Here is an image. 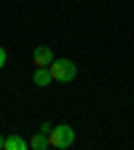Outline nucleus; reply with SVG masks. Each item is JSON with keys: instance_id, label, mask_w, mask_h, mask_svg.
I'll use <instances>...</instances> for the list:
<instances>
[{"instance_id": "1", "label": "nucleus", "mask_w": 134, "mask_h": 150, "mask_svg": "<svg viewBox=\"0 0 134 150\" xmlns=\"http://www.w3.org/2000/svg\"><path fill=\"white\" fill-rule=\"evenodd\" d=\"M72 142H75V129H72V126H67V123L54 126V129L48 131V147L67 150V147H72Z\"/></svg>"}, {"instance_id": "8", "label": "nucleus", "mask_w": 134, "mask_h": 150, "mask_svg": "<svg viewBox=\"0 0 134 150\" xmlns=\"http://www.w3.org/2000/svg\"><path fill=\"white\" fill-rule=\"evenodd\" d=\"M51 129H54V126H51L48 121H43V123H40V131H46V134H48V131H51Z\"/></svg>"}, {"instance_id": "7", "label": "nucleus", "mask_w": 134, "mask_h": 150, "mask_svg": "<svg viewBox=\"0 0 134 150\" xmlns=\"http://www.w3.org/2000/svg\"><path fill=\"white\" fill-rule=\"evenodd\" d=\"M6 62H8V51H6L3 46H0V70L6 67Z\"/></svg>"}, {"instance_id": "2", "label": "nucleus", "mask_w": 134, "mask_h": 150, "mask_svg": "<svg viewBox=\"0 0 134 150\" xmlns=\"http://www.w3.org/2000/svg\"><path fill=\"white\" fill-rule=\"evenodd\" d=\"M48 70H51V78L59 81V83H67V81H72L78 75V67H75L72 59H54L48 64Z\"/></svg>"}, {"instance_id": "4", "label": "nucleus", "mask_w": 134, "mask_h": 150, "mask_svg": "<svg viewBox=\"0 0 134 150\" xmlns=\"http://www.w3.org/2000/svg\"><path fill=\"white\" fill-rule=\"evenodd\" d=\"M32 83L35 86H48V83H54V78H51V70L48 67H35V72H32Z\"/></svg>"}, {"instance_id": "9", "label": "nucleus", "mask_w": 134, "mask_h": 150, "mask_svg": "<svg viewBox=\"0 0 134 150\" xmlns=\"http://www.w3.org/2000/svg\"><path fill=\"white\" fill-rule=\"evenodd\" d=\"M6 147V137H0V150H3Z\"/></svg>"}, {"instance_id": "6", "label": "nucleus", "mask_w": 134, "mask_h": 150, "mask_svg": "<svg viewBox=\"0 0 134 150\" xmlns=\"http://www.w3.org/2000/svg\"><path fill=\"white\" fill-rule=\"evenodd\" d=\"M30 147H32V150H46V147H48V134H46V131L32 134V137H30Z\"/></svg>"}, {"instance_id": "5", "label": "nucleus", "mask_w": 134, "mask_h": 150, "mask_svg": "<svg viewBox=\"0 0 134 150\" xmlns=\"http://www.w3.org/2000/svg\"><path fill=\"white\" fill-rule=\"evenodd\" d=\"M27 147H30V139H22V137L11 134V137H6V147L3 150H27Z\"/></svg>"}, {"instance_id": "3", "label": "nucleus", "mask_w": 134, "mask_h": 150, "mask_svg": "<svg viewBox=\"0 0 134 150\" xmlns=\"http://www.w3.org/2000/svg\"><path fill=\"white\" fill-rule=\"evenodd\" d=\"M54 62V51L48 48V46H38L35 51H32V64L35 67H48Z\"/></svg>"}]
</instances>
